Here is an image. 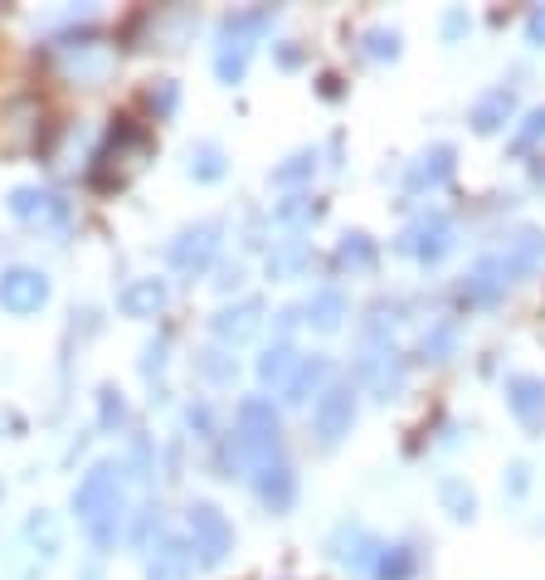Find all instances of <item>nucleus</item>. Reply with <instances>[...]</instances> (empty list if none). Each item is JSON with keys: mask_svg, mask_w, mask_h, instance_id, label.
I'll return each instance as SVG.
<instances>
[{"mask_svg": "<svg viewBox=\"0 0 545 580\" xmlns=\"http://www.w3.org/2000/svg\"><path fill=\"white\" fill-rule=\"evenodd\" d=\"M541 264H545V234H541V230H516L497 254L477 258V264L467 268L463 298L477 303V307H492L516 278H526L531 268H541Z\"/></svg>", "mask_w": 545, "mask_h": 580, "instance_id": "nucleus-1", "label": "nucleus"}, {"mask_svg": "<svg viewBox=\"0 0 545 580\" xmlns=\"http://www.w3.org/2000/svg\"><path fill=\"white\" fill-rule=\"evenodd\" d=\"M73 512L89 527L93 547L107 551L122 537V517H127V484H122V464H93L83 484L73 488Z\"/></svg>", "mask_w": 545, "mask_h": 580, "instance_id": "nucleus-2", "label": "nucleus"}, {"mask_svg": "<svg viewBox=\"0 0 545 580\" xmlns=\"http://www.w3.org/2000/svg\"><path fill=\"white\" fill-rule=\"evenodd\" d=\"M278 464H282L278 410L264 395H249V400H239V435H234V449H229V468H244L249 478H258L264 468H278Z\"/></svg>", "mask_w": 545, "mask_h": 580, "instance_id": "nucleus-3", "label": "nucleus"}, {"mask_svg": "<svg viewBox=\"0 0 545 580\" xmlns=\"http://www.w3.org/2000/svg\"><path fill=\"white\" fill-rule=\"evenodd\" d=\"M152 156V138H146V128H136V122L122 118L113 132H107L103 152L93 156V186L113 191V186H127V181L142 171V162Z\"/></svg>", "mask_w": 545, "mask_h": 580, "instance_id": "nucleus-4", "label": "nucleus"}, {"mask_svg": "<svg viewBox=\"0 0 545 580\" xmlns=\"http://www.w3.org/2000/svg\"><path fill=\"white\" fill-rule=\"evenodd\" d=\"M272 24V10H239L219 24V54H215V73L225 83H239L244 69H249V54H254V40Z\"/></svg>", "mask_w": 545, "mask_h": 580, "instance_id": "nucleus-5", "label": "nucleus"}, {"mask_svg": "<svg viewBox=\"0 0 545 580\" xmlns=\"http://www.w3.org/2000/svg\"><path fill=\"white\" fill-rule=\"evenodd\" d=\"M185 527H191V547L200 551V566H225L234 551V527L215 502H191L185 508Z\"/></svg>", "mask_w": 545, "mask_h": 580, "instance_id": "nucleus-6", "label": "nucleus"}, {"mask_svg": "<svg viewBox=\"0 0 545 580\" xmlns=\"http://www.w3.org/2000/svg\"><path fill=\"white\" fill-rule=\"evenodd\" d=\"M351 425H356V390H351V380H331V386L317 395V405H312L317 439L321 444H341L346 435H351Z\"/></svg>", "mask_w": 545, "mask_h": 580, "instance_id": "nucleus-7", "label": "nucleus"}, {"mask_svg": "<svg viewBox=\"0 0 545 580\" xmlns=\"http://www.w3.org/2000/svg\"><path fill=\"white\" fill-rule=\"evenodd\" d=\"M453 220L439 215V210H429V215H419L414 225L400 234V254L419 258V264H439L443 254H453Z\"/></svg>", "mask_w": 545, "mask_h": 580, "instance_id": "nucleus-8", "label": "nucleus"}, {"mask_svg": "<svg viewBox=\"0 0 545 580\" xmlns=\"http://www.w3.org/2000/svg\"><path fill=\"white\" fill-rule=\"evenodd\" d=\"M215 254H219V225L215 220H205V225H191V230H181L176 240H171V268L185 278H195V274H205L209 264H215Z\"/></svg>", "mask_w": 545, "mask_h": 580, "instance_id": "nucleus-9", "label": "nucleus"}, {"mask_svg": "<svg viewBox=\"0 0 545 580\" xmlns=\"http://www.w3.org/2000/svg\"><path fill=\"white\" fill-rule=\"evenodd\" d=\"M49 298V278L40 274V268H6L0 274V307L16 317H30L40 313Z\"/></svg>", "mask_w": 545, "mask_h": 580, "instance_id": "nucleus-10", "label": "nucleus"}, {"mask_svg": "<svg viewBox=\"0 0 545 580\" xmlns=\"http://www.w3.org/2000/svg\"><path fill=\"white\" fill-rule=\"evenodd\" d=\"M200 557H195V547L185 537H156L152 551H146V580H191Z\"/></svg>", "mask_w": 545, "mask_h": 580, "instance_id": "nucleus-11", "label": "nucleus"}, {"mask_svg": "<svg viewBox=\"0 0 545 580\" xmlns=\"http://www.w3.org/2000/svg\"><path fill=\"white\" fill-rule=\"evenodd\" d=\"M10 215L24 220V225H64L69 201L54 191H40V186H20V191H10Z\"/></svg>", "mask_w": 545, "mask_h": 580, "instance_id": "nucleus-12", "label": "nucleus"}, {"mask_svg": "<svg viewBox=\"0 0 545 580\" xmlns=\"http://www.w3.org/2000/svg\"><path fill=\"white\" fill-rule=\"evenodd\" d=\"M361 380H366V390L376 395V400H390V395H400V386H404V362H400V352H394V347H366V356H361Z\"/></svg>", "mask_w": 545, "mask_h": 580, "instance_id": "nucleus-13", "label": "nucleus"}, {"mask_svg": "<svg viewBox=\"0 0 545 580\" xmlns=\"http://www.w3.org/2000/svg\"><path fill=\"white\" fill-rule=\"evenodd\" d=\"M209 327H215L219 342H229V347H239V342H249L258 327H264V303L258 298H244L234 307H219L215 317H209Z\"/></svg>", "mask_w": 545, "mask_h": 580, "instance_id": "nucleus-14", "label": "nucleus"}, {"mask_svg": "<svg viewBox=\"0 0 545 580\" xmlns=\"http://www.w3.org/2000/svg\"><path fill=\"white\" fill-rule=\"evenodd\" d=\"M24 557H30L34 576H40L44 566L59 557V522H54V512L40 508V512L24 517Z\"/></svg>", "mask_w": 545, "mask_h": 580, "instance_id": "nucleus-15", "label": "nucleus"}, {"mask_svg": "<svg viewBox=\"0 0 545 580\" xmlns=\"http://www.w3.org/2000/svg\"><path fill=\"white\" fill-rule=\"evenodd\" d=\"M506 405L526 429L545 425V380L541 376H512L506 380Z\"/></svg>", "mask_w": 545, "mask_h": 580, "instance_id": "nucleus-16", "label": "nucleus"}, {"mask_svg": "<svg viewBox=\"0 0 545 580\" xmlns=\"http://www.w3.org/2000/svg\"><path fill=\"white\" fill-rule=\"evenodd\" d=\"M331 551H337V561L341 566H351V571H376V557H380V547L370 541L366 527H337V537H331Z\"/></svg>", "mask_w": 545, "mask_h": 580, "instance_id": "nucleus-17", "label": "nucleus"}, {"mask_svg": "<svg viewBox=\"0 0 545 580\" xmlns=\"http://www.w3.org/2000/svg\"><path fill=\"white\" fill-rule=\"evenodd\" d=\"M254 492H258V502H264L268 512H288L292 502H297V474H292L288 464L264 468V474L254 478Z\"/></svg>", "mask_w": 545, "mask_h": 580, "instance_id": "nucleus-18", "label": "nucleus"}, {"mask_svg": "<svg viewBox=\"0 0 545 580\" xmlns=\"http://www.w3.org/2000/svg\"><path fill=\"white\" fill-rule=\"evenodd\" d=\"M346 313H351V303H346L341 288H317L312 298L302 303V323L317 332H337L346 323Z\"/></svg>", "mask_w": 545, "mask_h": 580, "instance_id": "nucleus-19", "label": "nucleus"}, {"mask_svg": "<svg viewBox=\"0 0 545 580\" xmlns=\"http://www.w3.org/2000/svg\"><path fill=\"white\" fill-rule=\"evenodd\" d=\"M166 298H171V288L161 278H136V283H127V288L117 293V307L127 317H156L161 307H166Z\"/></svg>", "mask_w": 545, "mask_h": 580, "instance_id": "nucleus-20", "label": "nucleus"}, {"mask_svg": "<svg viewBox=\"0 0 545 580\" xmlns=\"http://www.w3.org/2000/svg\"><path fill=\"white\" fill-rule=\"evenodd\" d=\"M297 366H302V356H297L292 342H272V347L258 356V380H264L268 390H288V380L297 376Z\"/></svg>", "mask_w": 545, "mask_h": 580, "instance_id": "nucleus-21", "label": "nucleus"}, {"mask_svg": "<svg viewBox=\"0 0 545 580\" xmlns=\"http://www.w3.org/2000/svg\"><path fill=\"white\" fill-rule=\"evenodd\" d=\"M449 176H453V146H433V152H424L414 162V171H409L404 186L409 191H433V186H443Z\"/></svg>", "mask_w": 545, "mask_h": 580, "instance_id": "nucleus-22", "label": "nucleus"}, {"mask_svg": "<svg viewBox=\"0 0 545 580\" xmlns=\"http://www.w3.org/2000/svg\"><path fill=\"white\" fill-rule=\"evenodd\" d=\"M516 113V93L512 89H492V93H482L477 103H473V132H497L506 118Z\"/></svg>", "mask_w": 545, "mask_h": 580, "instance_id": "nucleus-23", "label": "nucleus"}, {"mask_svg": "<svg viewBox=\"0 0 545 580\" xmlns=\"http://www.w3.org/2000/svg\"><path fill=\"white\" fill-rule=\"evenodd\" d=\"M327 372H331V366H327V356H312V362H307V356H302V366H297V376L288 380L282 400H288V405H302L307 395H312V390L321 386V380H327Z\"/></svg>", "mask_w": 545, "mask_h": 580, "instance_id": "nucleus-24", "label": "nucleus"}, {"mask_svg": "<svg viewBox=\"0 0 545 580\" xmlns=\"http://www.w3.org/2000/svg\"><path fill=\"white\" fill-rule=\"evenodd\" d=\"M337 264H341V268H356V274H370V268H376V244H370L361 230L341 234V244H337Z\"/></svg>", "mask_w": 545, "mask_h": 580, "instance_id": "nucleus-25", "label": "nucleus"}, {"mask_svg": "<svg viewBox=\"0 0 545 580\" xmlns=\"http://www.w3.org/2000/svg\"><path fill=\"white\" fill-rule=\"evenodd\" d=\"M307 258H312L307 240H288L282 250L268 254V274H272V278H292V274H302V268H307Z\"/></svg>", "mask_w": 545, "mask_h": 580, "instance_id": "nucleus-26", "label": "nucleus"}, {"mask_svg": "<svg viewBox=\"0 0 545 580\" xmlns=\"http://www.w3.org/2000/svg\"><path fill=\"white\" fill-rule=\"evenodd\" d=\"M376 580H409L414 576V551L409 547H380L376 557V571H370Z\"/></svg>", "mask_w": 545, "mask_h": 580, "instance_id": "nucleus-27", "label": "nucleus"}, {"mask_svg": "<svg viewBox=\"0 0 545 580\" xmlns=\"http://www.w3.org/2000/svg\"><path fill=\"white\" fill-rule=\"evenodd\" d=\"M312 171H317V152H292L282 166H272V186H302V181H312Z\"/></svg>", "mask_w": 545, "mask_h": 580, "instance_id": "nucleus-28", "label": "nucleus"}, {"mask_svg": "<svg viewBox=\"0 0 545 580\" xmlns=\"http://www.w3.org/2000/svg\"><path fill=\"white\" fill-rule=\"evenodd\" d=\"M312 220H317V205L307 195H288V201L272 210V225H282V230H307Z\"/></svg>", "mask_w": 545, "mask_h": 580, "instance_id": "nucleus-29", "label": "nucleus"}, {"mask_svg": "<svg viewBox=\"0 0 545 580\" xmlns=\"http://www.w3.org/2000/svg\"><path fill=\"white\" fill-rule=\"evenodd\" d=\"M191 176L195 181H219V176H225V152H219L215 142L191 146Z\"/></svg>", "mask_w": 545, "mask_h": 580, "instance_id": "nucleus-30", "label": "nucleus"}, {"mask_svg": "<svg viewBox=\"0 0 545 580\" xmlns=\"http://www.w3.org/2000/svg\"><path fill=\"white\" fill-rule=\"evenodd\" d=\"M200 372L215 380V386H234V372H239V366H234V356H225V352H200Z\"/></svg>", "mask_w": 545, "mask_h": 580, "instance_id": "nucleus-31", "label": "nucleus"}, {"mask_svg": "<svg viewBox=\"0 0 545 580\" xmlns=\"http://www.w3.org/2000/svg\"><path fill=\"white\" fill-rule=\"evenodd\" d=\"M453 337L457 332L443 323V327H433V332H424V342H419V356H429V362H443V356L453 352Z\"/></svg>", "mask_w": 545, "mask_h": 580, "instance_id": "nucleus-32", "label": "nucleus"}, {"mask_svg": "<svg viewBox=\"0 0 545 580\" xmlns=\"http://www.w3.org/2000/svg\"><path fill=\"white\" fill-rule=\"evenodd\" d=\"M366 54L370 59H400V34L394 30H370L366 34Z\"/></svg>", "mask_w": 545, "mask_h": 580, "instance_id": "nucleus-33", "label": "nucleus"}, {"mask_svg": "<svg viewBox=\"0 0 545 580\" xmlns=\"http://www.w3.org/2000/svg\"><path fill=\"white\" fill-rule=\"evenodd\" d=\"M443 502H449V512L463 517V522H467V517H473V508H477V498H473V492H467L463 484H443Z\"/></svg>", "mask_w": 545, "mask_h": 580, "instance_id": "nucleus-34", "label": "nucleus"}, {"mask_svg": "<svg viewBox=\"0 0 545 580\" xmlns=\"http://www.w3.org/2000/svg\"><path fill=\"white\" fill-rule=\"evenodd\" d=\"M541 138H545V108H536V113L526 118V128L512 138V146H516V152H526V146H531V142H541Z\"/></svg>", "mask_w": 545, "mask_h": 580, "instance_id": "nucleus-35", "label": "nucleus"}, {"mask_svg": "<svg viewBox=\"0 0 545 580\" xmlns=\"http://www.w3.org/2000/svg\"><path fill=\"white\" fill-rule=\"evenodd\" d=\"M161 522V508H142V517H136V527H132V541L136 547H146L152 551V527Z\"/></svg>", "mask_w": 545, "mask_h": 580, "instance_id": "nucleus-36", "label": "nucleus"}, {"mask_svg": "<svg viewBox=\"0 0 545 580\" xmlns=\"http://www.w3.org/2000/svg\"><path fill=\"white\" fill-rule=\"evenodd\" d=\"M152 108H156L161 118L176 113V83H156V89H152Z\"/></svg>", "mask_w": 545, "mask_h": 580, "instance_id": "nucleus-37", "label": "nucleus"}, {"mask_svg": "<svg viewBox=\"0 0 545 580\" xmlns=\"http://www.w3.org/2000/svg\"><path fill=\"white\" fill-rule=\"evenodd\" d=\"M122 425V395L117 390H103V429Z\"/></svg>", "mask_w": 545, "mask_h": 580, "instance_id": "nucleus-38", "label": "nucleus"}, {"mask_svg": "<svg viewBox=\"0 0 545 580\" xmlns=\"http://www.w3.org/2000/svg\"><path fill=\"white\" fill-rule=\"evenodd\" d=\"M526 40L545 49V6H536V10L526 16Z\"/></svg>", "mask_w": 545, "mask_h": 580, "instance_id": "nucleus-39", "label": "nucleus"}, {"mask_svg": "<svg viewBox=\"0 0 545 580\" xmlns=\"http://www.w3.org/2000/svg\"><path fill=\"white\" fill-rule=\"evenodd\" d=\"M463 30H467V16H463V10H453V16L443 20V34H449V40H457Z\"/></svg>", "mask_w": 545, "mask_h": 580, "instance_id": "nucleus-40", "label": "nucleus"}, {"mask_svg": "<svg viewBox=\"0 0 545 580\" xmlns=\"http://www.w3.org/2000/svg\"><path fill=\"white\" fill-rule=\"evenodd\" d=\"M512 492H526V468H522V464L512 468Z\"/></svg>", "mask_w": 545, "mask_h": 580, "instance_id": "nucleus-41", "label": "nucleus"}]
</instances>
